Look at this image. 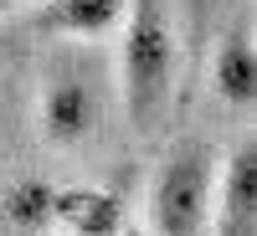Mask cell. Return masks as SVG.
Here are the masks:
<instances>
[{
  "instance_id": "obj_1",
  "label": "cell",
  "mask_w": 257,
  "mask_h": 236,
  "mask_svg": "<svg viewBox=\"0 0 257 236\" xmlns=\"http://www.w3.org/2000/svg\"><path fill=\"white\" fill-rule=\"evenodd\" d=\"M118 98L139 139H160L170 128L185 72V36L175 0H128L118 21Z\"/></svg>"
},
{
  "instance_id": "obj_2",
  "label": "cell",
  "mask_w": 257,
  "mask_h": 236,
  "mask_svg": "<svg viewBox=\"0 0 257 236\" xmlns=\"http://www.w3.org/2000/svg\"><path fill=\"white\" fill-rule=\"evenodd\" d=\"M216 190V154L211 144H175L165 149L144 190V226L165 236H196L211 221Z\"/></svg>"
},
{
  "instance_id": "obj_3",
  "label": "cell",
  "mask_w": 257,
  "mask_h": 236,
  "mask_svg": "<svg viewBox=\"0 0 257 236\" xmlns=\"http://www.w3.org/2000/svg\"><path fill=\"white\" fill-rule=\"evenodd\" d=\"M103 82L93 67H82V57H57L47 82H41V103H36V123H41V139L62 154L82 149L88 139H98L103 128Z\"/></svg>"
},
{
  "instance_id": "obj_4",
  "label": "cell",
  "mask_w": 257,
  "mask_h": 236,
  "mask_svg": "<svg viewBox=\"0 0 257 236\" xmlns=\"http://www.w3.org/2000/svg\"><path fill=\"white\" fill-rule=\"evenodd\" d=\"M221 236L257 231V144L242 139L226 159H216V190H211V221Z\"/></svg>"
},
{
  "instance_id": "obj_5",
  "label": "cell",
  "mask_w": 257,
  "mask_h": 236,
  "mask_svg": "<svg viewBox=\"0 0 257 236\" xmlns=\"http://www.w3.org/2000/svg\"><path fill=\"white\" fill-rule=\"evenodd\" d=\"M211 93H216L231 113H247L257 103V36L252 21L237 16L211 47Z\"/></svg>"
},
{
  "instance_id": "obj_6",
  "label": "cell",
  "mask_w": 257,
  "mask_h": 236,
  "mask_svg": "<svg viewBox=\"0 0 257 236\" xmlns=\"http://www.w3.org/2000/svg\"><path fill=\"white\" fill-rule=\"evenodd\" d=\"M128 11V0H36L41 31H52L72 47H93L118 31V21Z\"/></svg>"
},
{
  "instance_id": "obj_7",
  "label": "cell",
  "mask_w": 257,
  "mask_h": 236,
  "mask_svg": "<svg viewBox=\"0 0 257 236\" xmlns=\"http://www.w3.org/2000/svg\"><path fill=\"white\" fill-rule=\"evenodd\" d=\"M123 226V200L118 190L103 185H62L57 190V231H118Z\"/></svg>"
},
{
  "instance_id": "obj_8",
  "label": "cell",
  "mask_w": 257,
  "mask_h": 236,
  "mask_svg": "<svg viewBox=\"0 0 257 236\" xmlns=\"http://www.w3.org/2000/svg\"><path fill=\"white\" fill-rule=\"evenodd\" d=\"M57 190L52 180L41 175H21L6 185V195H0V216H6L11 231H52L57 226Z\"/></svg>"
},
{
  "instance_id": "obj_9",
  "label": "cell",
  "mask_w": 257,
  "mask_h": 236,
  "mask_svg": "<svg viewBox=\"0 0 257 236\" xmlns=\"http://www.w3.org/2000/svg\"><path fill=\"white\" fill-rule=\"evenodd\" d=\"M211 11H216V0H175V16H180V31H190V36H206V21H211Z\"/></svg>"
},
{
  "instance_id": "obj_10",
  "label": "cell",
  "mask_w": 257,
  "mask_h": 236,
  "mask_svg": "<svg viewBox=\"0 0 257 236\" xmlns=\"http://www.w3.org/2000/svg\"><path fill=\"white\" fill-rule=\"evenodd\" d=\"M21 6H36V0H0V16H6V11H21Z\"/></svg>"
}]
</instances>
